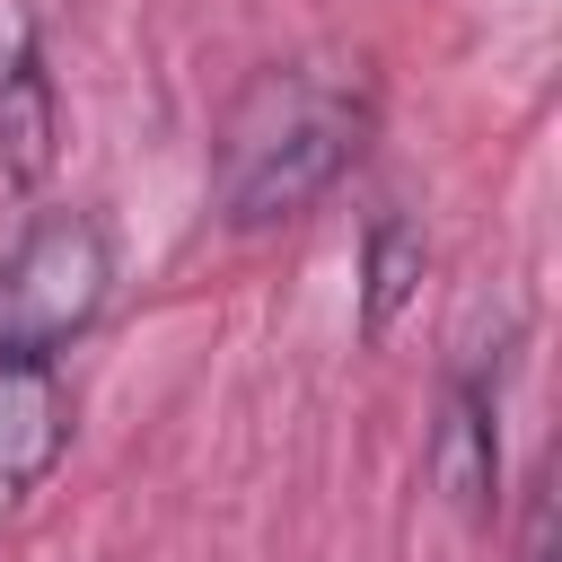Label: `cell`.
<instances>
[{
    "label": "cell",
    "mask_w": 562,
    "mask_h": 562,
    "mask_svg": "<svg viewBox=\"0 0 562 562\" xmlns=\"http://www.w3.org/2000/svg\"><path fill=\"white\" fill-rule=\"evenodd\" d=\"M527 562H553V483H536L527 501Z\"/></svg>",
    "instance_id": "7"
},
{
    "label": "cell",
    "mask_w": 562,
    "mask_h": 562,
    "mask_svg": "<svg viewBox=\"0 0 562 562\" xmlns=\"http://www.w3.org/2000/svg\"><path fill=\"white\" fill-rule=\"evenodd\" d=\"M378 105L369 79L342 61H290V70H255L220 123L211 149V193L237 228H272L299 220L307 202H325L342 184V167L360 158Z\"/></svg>",
    "instance_id": "1"
},
{
    "label": "cell",
    "mask_w": 562,
    "mask_h": 562,
    "mask_svg": "<svg viewBox=\"0 0 562 562\" xmlns=\"http://www.w3.org/2000/svg\"><path fill=\"white\" fill-rule=\"evenodd\" d=\"M61 439H70V404H61L53 360L0 351V483H44Z\"/></svg>",
    "instance_id": "5"
},
{
    "label": "cell",
    "mask_w": 562,
    "mask_h": 562,
    "mask_svg": "<svg viewBox=\"0 0 562 562\" xmlns=\"http://www.w3.org/2000/svg\"><path fill=\"white\" fill-rule=\"evenodd\" d=\"M105 228L88 211H44L18 255L0 263V351L53 360L97 307H105Z\"/></svg>",
    "instance_id": "2"
},
{
    "label": "cell",
    "mask_w": 562,
    "mask_h": 562,
    "mask_svg": "<svg viewBox=\"0 0 562 562\" xmlns=\"http://www.w3.org/2000/svg\"><path fill=\"white\" fill-rule=\"evenodd\" d=\"M430 474L457 501V518H492V501H501V430H492V386L483 378H448L439 430H430Z\"/></svg>",
    "instance_id": "4"
},
{
    "label": "cell",
    "mask_w": 562,
    "mask_h": 562,
    "mask_svg": "<svg viewBox=\"0 0 562 562\" xmlns=\"http://www.w3.org/2000/svg\"><path fill=\"white\" fill-rule=\"evenodd\" d=\"M53 140H61V105H53L35 18L26 0H0V184H44Z\"/></svg>",
    "instance_id": "3"
},
{
    "label": "cell",
    "mask_w": 562,
    "mask_h": 562,
    "mask_svg": "<svg viewBox=\"0 0 562 562\" xmlns=\"http://www.w3.org/2000/svg\"><path fill=\"white\" fill-rule=\"evenodd\" d=\"M422 263H430L422 228H413L404 211H386V220L369 228V263H360V334H369V342L395 334V316H404L413 290H422Z\"/></svg>",
    "instance_id": "6"
}]
</instances>
